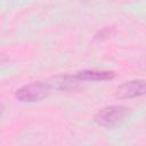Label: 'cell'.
<instances>
[{"instance_id": "obj_1", "label": "cell", "mask_w": 146, "mask_h": 146, "mask_svg": "<svg viewBox=\"0 0 146 146\" xmlns=\"http://www.w3.org/2000/svg\"><path fill=\"white\" fill-rule=\"evenodd\" d=\"M130 110L123 105H110L99 110L95 116V122L105 128H113L122 123L129 115Z\"/></svg>"}, {"instance_id": "obj_2", "label": "cell", "mask_w": 146, "mask_h": 146, "mask_svg": "<svg viewBox=\"0 0 146 146\" xmlns=\"http://www.w3.org/2000/svg\"><path fill=\"white\" fill-rule=\"evenodd\" d=\"M51 88L48 82H33L19 88L16 91V98L23 103H35L46 98Z\"/></svg>"}, {"instance_id": "obj_3", "label": "cell", "mask_w": 146, "mask_h": 146, "mask_svg": "<svg viewBox=\"0 0 146 146\" xmlns=\"http://www.w3.org/2000/svg\"><path fill=\"white\" fill-rule=\"evenodd\" d=\"M145 94V82L144 80H132L121 84L116 90V97L121 99L135 98L143 96Z\"/></svg>"}, {"instance_id": "obj_4", "label": "cell", "mask_w": 146, "mask_h": 146, "mask_svg": "<svg viewBox=\"0 0 146 146\" xmlns=\"http://www.w3.org/2000/svg\"><path fill=\"white\" fill-rule=\"evenodd\" d=\"M51 89L56 90H72L76 89L82 82L75 75H58L47 81Z\"/></svg>"}, {"instance_id": "obj_5", "label": "cell", "mask_w": 146, "mask_h": 146, "mask_svg": "<svg viewBox=\"0 0 146 146\" xmlns=\"http://www.w3.org/2000/svg\"><path fill=\"white\" fill-rule=\"evenodd\" d=\"M80 81H107L114 78V73L111 71L99 70H83L74 74Z\"/></svg>"}, {"instance_id": "obj_6", "label": "cell", "mask_w": 146, "mask_h": 146, "mask_svg": "<svg viewBox=\"0 0 146 146\" xmlns=\"http://www.w3.org/2000/svg\"><path fill=\"white\" fill-rule=\"evenodd\" d=\"M110 34H111V32H110V30L108 29H104V30H102L96 36H99V35H102V38H107V36H110Z\"/></svg>"}]
</instances>
